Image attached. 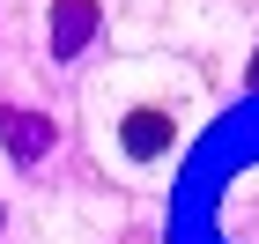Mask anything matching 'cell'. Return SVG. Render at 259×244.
<instances>
[{
  "instance_id": "cell-1",
  "label": "cell",
  "mask_w": 259,
  "mask_h": 244,
  "mask_svg": "<svg viewBox=\"0 0 259 244\" xmlns=\"http://www.w3.org/2000/svg\"><path fill=\"white\" fill-rule=\"evenodd\" d=\"M170 141H178V119L163 111V104H134L119 119V148L134 163H156V156H170Z\"/></svg>"
},
{
  "instance_id": "cell-2",
  "label": "cell",
  "mask_w": 259,
  "mask_h": 244,
  "mask_svg": "<svg viewBox=\"0 0 259 244\" xmlns=\"http://www.w3.org/2000/svg\"><path fill=\"white\" fill-rule=\"evenodd\" d=\"M52 141H60V126L45 119V111L0 104V148H8L15 163H45V156H52Z\"/></svg>"
},
{
  "instance_id": "cell-3",
  "label": "cell",
  "mask_w": 259,
  "mask_h": 244,
  "mask_svg": "<svg viewBox=\"0 0 259 244\" xmlns=\"http://www.w3.org/2000/svg\"><path fill=\"white\" fill-rule=\"evenodd\" d=\"M97 0H52V60H81L97 37Z\"/></svg>"
},
{
  "instance_id": "cell-4",
  "label": "cell",
  "mask_w": 259,
  "mask_h": 244,
  "mask_svg": "<svg viewBox=\"0 0 259 244\" xmlns=\"http://www.w3.org/2000/svg\"><path fill=\"white\" fill-rule=\"evenodd\" d=\"M244 81H252V89H259V52H252V67H244Z\"/></svg>"
}]
</instances>
